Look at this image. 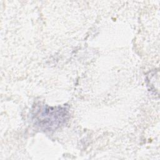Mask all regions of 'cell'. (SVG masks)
<instances>
[{"mask_svg": "<svg viewBox=\"0 0 160 160\" xmlns=\"http://www.w3.org/2000/svg\"><path fill=\"white\" fill-rule=\"evenodd\" d=\"M69 117L66 106H38L32 113L34 124L43 131H54L66 123Z\"/></svg>", "mask_w": 160, "mask_h": 160, "instance_id": "6da1fadb", "label": "cell"}]
</instances>
